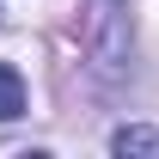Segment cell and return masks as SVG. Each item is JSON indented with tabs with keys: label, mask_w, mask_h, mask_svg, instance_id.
I'll list each match as a JSON object with an SVG mask.
<instances>
[{
	"label": "cell",
	"mask_w": 159,
	"mask_h": 159,
	"mask_svg": "<svg viewBox=\"0 0 159 159\" xmlns=\"http://www.w3.org/2000/svg\"><path fill=\"white\" fill-rule=\"evenodd\" d=\"M110 147H116V153H147V159H159V129H116Z\"/></svg>",
	"instance_id": "cell-3"
},
{
	"label": "cell",
	"mask_w": 159,
	"mask_h": 159,
	"mask_svg": "<svg viewBox=\"0 0 159 159\" xmlns=\"http://www.w3.org/2000/svg\"><path fill=\"white\" fill-rule=\"evenodd\" d=\"M12 116H25V80L12 61H0V122H12Z\"/></svg>",
	"instance_id": "cell-2"
},
{
	"label": "cell",
	"mask_w": 159,
	"mask_h": 159,
	"mask_svg": "<svg viewBox=\"0 0 159 159\" xmlns=\"http://www.w3.org/2000/svg\"><path fill=\"white\" fill-rule=\"evenodd\" d=\"M129 0H92V19H86V43H92V55L104 67H116L122 49H129Z\"/></svg>",
	"instance_id": "cell-1"
}]
</instances>
